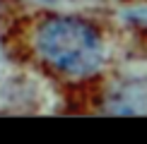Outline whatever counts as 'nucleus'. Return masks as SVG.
<instances>
[{"label": "nucleus", "instance_id": "f257e3e1", "mask_svg": "<svg viewBox=\"0 0 147 144\" xmlns=\"http://www.w3.org/2000/svg\"><path fill=\"white\" fill-rule=\"evenodd\" d=\"M34 51L44 65L70 79H92L111 63V41L99 24L77 15H51L34 29Z\"/></svg>", "mask_w": 147, "mask_h": 144}, {"label": "nucleus", "instance_id": "f03ea898", "mask_svg": "<svg viewBox=\"0 0 147 144\" xmlns=\"http://www.w3.org/2000/svg\"><path fill=\"white\" fill-rule=\"evenodd\" d=\"M106 103L111 106L109 113L116 115H147V79L133 77L116 82L109 91Z\"/></svg>", "mask_w": 147, "mask_h": 144}]
</instances>
